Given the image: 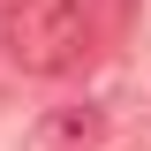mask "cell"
<instances>
[{
  "instance_id": "2",
  "label": "cell",
  "mask_w": 151,
  "mask_h": 151,
  "mask_svg": "<svg viewBox=\"0 0 151 151\" xmlns=\"http://www.w3.org/2000/svg\"><path fill=\"white\" fill-rule=\"evenodd\" d=\"M106 144V113L98 106H53L30 129V151H98Z\"/></svg>"
},
{
  "instance_id": "1",
  "label": "cell",
  "mask_w": 151,
  "mask_h": 151,
  "mask_svg": "<svg viewBox=\"0 0 151 151\" xmlns=\"http://www.w3.org/2000/svg\"><path fill=\"white\" fill-rule=\"evenodd\" d=\"M0 53L23 76H68L91 53V8L83 0H15L0 15Z\"/></svg>"
},
{
  "instance_id": "3",
  "label": "cell",
  "mask_w": 151,
  "mask_h": 151,
  "mask_svg": "<svg viewBox=\"0 0 151 151\" xmlns=\"http://www.w3.org/2000/svg\"><path fill=\"white\" fill-rule=\"evenodd\" d=\"M8 8H15V0H0V15H8Z\"/></svg>"
}]
</instances>
